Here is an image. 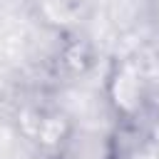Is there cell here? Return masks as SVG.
<instances>
[{
    "label": "cell",
    "mask_w": 159,
    "mask_h": 159,
    "mask_svg": "<svg viewBox=\"0 0 159 159\" xmlns=\"http://www.w3.org/2000/svg\"><path fill=\"white\" fill-rule=\"evenodd\" d=\"M104 99L117 119L134 122L144 114L149 87L144 70L132 57H112L104 72Z\"/></svg>",
    "instance_id": "cell-1"
},
{
    "label": "cell",
    "mask_w": 159,
    "mask_h": 159,
    "mask_svg": "<svg viewBox=\"0 0 159 159\" xmlns=\"http://www.w3.org/2000/svg\"><path fill=\"white\" fill-rule=\"evenodd\" d=\"M20 124L25 137L52 157L70 142V137L77 129L72 117L57 107H30L22 112Z\"/></svg>",
    "instance_id": "cell-2"
},
{
    "label": "cell",
    "mask_w": 159,
    "mask_h": 159,
    "mask_svg": "<svg viewBox=\"0 0 159 159\" xmlns=\"http://www.w3.org/2000/svg\"><path fill=\"white\" fill-rule=\"evenodd\" d=\"M97 65V47L94 42L77 32V30H67L62 42H60V50H57V67L62 75L77 80V77H84L87 72H92V67Z\"/></svg>",
    "instance_id": "cell-3"
},
{
    "label": "cell",
    "mask_w": 159,
    "mask_h": 159,
    "mask_svg": "<svg viewBox=\"0 0 159 159\" xmlns=\"http://www.w3.org/2000/svg\"><path fill=\"white\" fill-rule=\"evenodd\" d=\"M55 159H119V149L117 142L107 134L75 129V134L55 154Z\"/></svg>",
    "instance_id": "cell-4"
},
{
    "label": "cell",
    "mask_w": 159,
    "mask_h": 159,
    "mask_svg": "<svg viewBox=\"0 0 159 159\" xmlns=\"http://www.w3.org/2000/svg\"><path fill=\"white\" fill-rule=\"evenodd\" d=\"M119 159H122V157H119Z\"/></svg>",
    "instance_id": "cell-5"
}]
</instances>
